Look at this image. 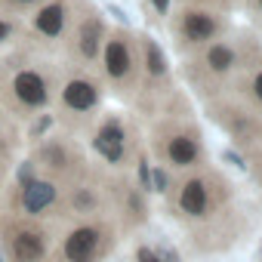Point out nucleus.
<instances>
[{"label":"nucleus","mask_w":262,"mask_h":262,"mask_svg":"<svg viewBox=\"0 0 262 262\" xmlns=\"http://www.w3.org/2000/svg\"><path fill=\"white\" fill-rule=\"evenodd\" d=\"M222 31V22L207 10H185L179 19V34L188 43H210Z\"/></svg>","instance_id":"1"},{"label":"nucleus","mask_w":262,"mask_h":262,"mask_svg":"<svg viewBox=\"0 0 262 262\" xmlns=\"http://www.w3.org/2000/svg\"><path fill=\"white\" fill-rule=\"evenodd\" d=\"M96 250H99V231L90 228V225L71 231L68 241H65V259L68 262H93Z\"/></svg>","instance_id":"2"},{"label":"nucleus","mask_w":262,"mask_h":262,"mask_svg":"<svg viewBox=\"0 0 262 262\" xmlns=\"http://www.w3.org/2000/svg\"><path fill=\"white\" fill-rule=\"evenodd\" d=\"M167 161L173 167H194L201 161V142L191 133H176L167 139Z\"/></svg>","instance_id":"3"},{"label":"nucleus","mask_w":262,"mask_h":262,"mask_svg":"<svg viewBox=\"0 0 262 262\" xmlns=\"http://www.w3.org/2000/svg\"><path fill=\"white\" fill-rule=\"evenodd\" d=\"M179 207H182V213L185 216H204L207 210H210V185L198 176V179H188L185 185H182V191H179Z\"/></svg>","instance_id":"4"},{"label":"nucleus","mask_w":262,"mask_h":262,"mask_svg":"<svg viewBox=\"0 0 262 262\" xmlns=\"http://www.w3.org/2000/svg\"><path fill=\"white\" fill-rule=\"evenodd\" d=\"M96 151L108 164H120L123 161V126L117 120H105V126L96 136Z\"/></svg>","instance_id":"5"},{"label":"nucleus","mask_w":262,"mask_h":262,"mask_svg":"<svg viewBox=\"0 0 262 262\" xmlns=\"http://www.w3.org/2000/svg\"><path fill=\"white\" fill-rule=\"evenodd\" d=\"M53 201H56V185L43 182V179H31L22 191V207H25L28 216H40Z\"/></svg>","instance_id":"6"},{"label":"nucleus","mask_w":262,"mask_h":262,"mask_svg":"<svg viewBox=\"0 0 262 262\" xmlns=\"http://www.w3.org/2000/svg\"><path fill=\"white\" fill-rule=\"evenodd\" d=\"M129 68H133V53H129V47L120 37H111L105 43V71H108V77L123 80L129 74Z\"/></svg>","instance_id":"7"},{"label":"nucleus","mask_w":262,"mask_h":262,"mask_svg":"<svg viewBox=\"0 0 262 262\" xmlns=\"http://www.w3.org/2000/svg\"><path fill=\"white\" fill-rule=\"evenodd\" d=\"M13 90L25 105H43L47 102V83L37 71H19L13 80Z\"/></svg>","instance_id":"8"},{"label":"nucleus","mask_w":262,"mask_h":262,"mask_svg":"<svg viewBox=\"0 0 262 262\" xmlns=\"http://www.w3.org/2000/svg\"><path fill=\"white\" fill-rule=\"evenodd\" d=\"M62 99H65V105H68L71 111H90V108L99 102V90H96V83H90V80H71V83L65 86Z\"/></svg>","instance_id":"9"},{"label":"nucleus","mask_w":262,"mask_h":262,"mask_svg":"<svg viewBox=\"0 0 262 262\" xmlns=\"http://www.w3.org/2000/svg\"><path fill=\"white\" fill-rule=\"evenodd\" d=\"M47 253L43 247V237L37 231H19L13 237V259L16 262H40Z\"/></svg>","instance_id":"10"},{"label":"nucleus","mask_w":262,"mask_h":262,"mask_svg":"<svg viewBox=\"0 0 262 262\" xmlns=\"http://www.w3.org/2000/svg\"><path fill=\"white\" fill-rule=\"evenodd\" d=\"M204 65H207L213 74H228V71H234V65H237V53H234L231 43H213V47L207 50V56H204Z\"/></svg>","instance_id":"11"},{"label":"nucleus","mask_w":262,"mask_h":262,"mask_svg":"<svg viewBox=\"0 0 262 262\" xmlns=\"http://www.w3.org/2000/svg\"><path fill=\"white\" fill-rule=\"evenodd\" d=\"M34 28H37L40 34H47V37L62 34V28H65V7H62V4L43 7V10L34 16Z\"/></svg>","instance_id":"12"},{"label":"nucleus","mask_w":262,"mask_h":262,"mask_svg":"<svg viewBox=\"0 0 262 262\" xmlns=\"http://www.w3.org/2000/svg\"><path fill=\"white\" fill-rule=\"evenodd\" d=\"M99 40H102V25L93 19V22H86L83 28H80V37H77V47H80V53L86 56V59H93L96 53H99Z\"/></svg>","instance_id":"13"},{"label":"nucleus","mask_w":262,"mask_h":262,"mask_svg":"<svg viewBox=\"0 0 262 262\" xmlns=\"http://www.w3.org/2000/svg\"><path fill=\"white\" fill-rule=\"evenodd\" d=\"M145 68H148L151 77L167 74V59H164V53H161V47L155 40H145Z\"/></svg>","instance_id":"14"},{"label":"nucleus","mask_w":262,"mask_h":262,"mask_svg":"<svg viewBox=\"0 0 262 262\" xmlns=\"http://www.w3.org/2000/svg\"><path fill=\"white\" fill-rule=\"evenodd\" d=\"M151 188L155 191H167V173L164 170H155L151 173Z\"/></svg>","instance_id":"15"},{"label":"nucleus","mask_w":262,"mask_h":262,"mask_svg":"<svg viewBox=\"0 0 262 262\" xmlns=\"http://www.w3.org/2000/svg\"><path fill=\"white\" fill-rule=\"evenodd\" d=\"M136 259H139V262H161V256H158L155 250H148V247H139Z\"/></svg>","instance_id":"16"},{"label":"nucleus","mask_w":262,"mask_h":262,"mask_svg":"<svg viewBox=\"0 0 262 262\" xmlns=\"http://www.w3.org/2000/svg\"><path fill=\"white\" fill-rule=\"evenodd\" d=\"M250 90H253V96H256V99L262 102V68H259V71L253 74V80H250Z\"/></svg>","instance_id":"17"},{"label":"nucleus","mask_w":262,"mask_h":262,"mask_svg":"<svg viewBox=\"0 0 262 262\" xmlns=\"http://www.w3.org/2000/svg\"><path fill=\"white\" fill-rule=\"evenodd\" d=\"M74 207H77V210H83V207H93V194H90V191H80V194L74 198Z\"/></svg>","instance_id":"18"},{"label":"nucleus","mask_w":262,"mask_h":262,"mask_svg":"<svg viewBox=\"0 0 262 262\" xmlns=\"http://www.w3.org/2000/svg\"><path fill=\"white\" fill-rule=\"evenodd\" d=\"M10 34H13V25L10 22H0V40H7Z\"/></svg>","instance_id":"19"},{"label":"nucleus","mask_w":262,"mask_h":262,"mask_svg":"<svg viewBox=\"0 0 262 262\" xmlns=\"http://www.w3.org/2000/svg\"><path fill=\"white\" fill-rule=\"evenodd\" d=\"M151 4H155L158 13H167V10H170V0H151Z\"/></svg>","instance_id":"20"},{"label":"nucleus","mask_w":262,"mask_h":262,"mask_svg":"<svg viewBox=\"0 0 262 262\" xmlns=\"http://www.w3.org/2000/svg\"><path fill=\"white\" fill-rule=\"evenodd\" d=\"M256 7H259V13H262V0H256Z\"/></svg>","instance_id":"21"},{"label":"nucleus","mask_w":262,"mask_h":262,"mask_svg":"<svg viewBox=\"0 0 262 262\" xmlns=\"http://www.w3.org/2000/svg\"><path fill=\"white\" fill-rule=\"evenodd\" d=\"M19 4H31V0H19Z\"/></svg>","instance_id":"22"},{"label":"nucleus","mask_w":262,"mask_h":262,"mask_svg":"<svg viewBox=\"0 0 262 262\" xmlns=\"http://www.w3.org/2000/svg\"><path fill=\"white\" fill-rule=\"evenodd\" d=\"M0 262H4V256H0Z\"/></svg>","instance_id":"23"}]
</instances>
